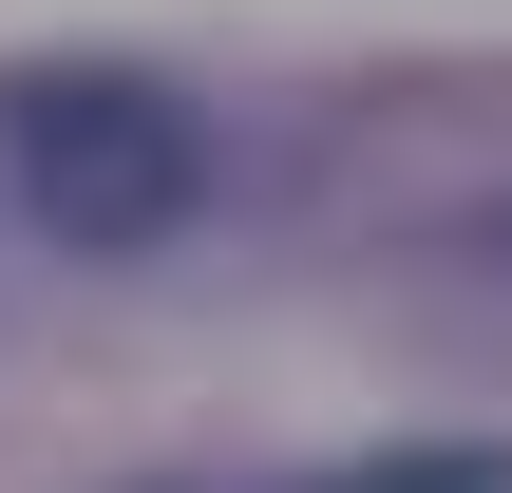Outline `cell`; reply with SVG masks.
Returning <instances> with one entry per match:
<instances>
[{"instance_id":"cell-2","label":"cell","mask_w":512,"mask_h":493,"mask_svg":"<svg viewBox=\"0 0 512 493\" xmlns=\"http://www.w3.org/2000/svg\"><path fill=\"white\" fill-rule=\"evenodd\" d=\"M304 493H512L494 437H418V456H342V475H304Z\"/></svg>"},{"instance_id":"cell-1","label":"cell","mask_w":512,"mask_h":493,"mask_svg":"<svg viewBox=\"0 0 512 493\" xmlns=\"http://www.w3.org/2000/svg\"><path fill=\"white\" fill-rule=\"evenodd\" d=\"M0 171H19V209H38V247H76V266H133V247H171L190 209H209V114L171 95V76H19L0 95Z\"/></svg>"},{"instance_id":"cell-4","label":"cell","mask_w":512,"mask_h":493,"mask_svg":"<svg viewBox=\"0 0 512 493\" xmlns=\"http://www.w3.org/2000/svg\"><path fill=\"white\" fill-rule=\"evenodd\" d=\"M475 247H494V266H512V209H494V228H475Z\"/></svg>"},{"instance_id":"cell-3","label":"cell","mask_w":512,"mask_h":493,"mask_svg":"<svg viewBox=\"0 0 512 493\" xmlns=\"http://www.w3.org/2000/svg\"><path fill=\"white\" fill-rule=\"evenodd\" d=\"M152 493H247V475H152ZM285 493H304V475H285Z\"/></svg>"}]
</instances>
